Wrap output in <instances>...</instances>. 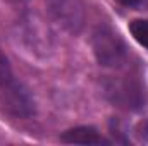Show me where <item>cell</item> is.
Masks as SVG:
<instances>
[{
  "instance_id": "obj_1",
  "label": "cell",
  "mask_w": 148,
  "mask_h": 146,
  "mask_svg": "<svg viewBox=\"0 0 148 146\" xmlns=\"http://www.w3.org/2000/svg\"><path fill=\"white\" fill-rule=\"evenodd\" d=\"M91 48L97 62L103 67H121L127 57L124 40L109 24H100L93 31Z\"/></svg>"
},
{
  "instance_id": "obj_2",
  "label": "cell",
  "mask_w": 148,
  "mask_h": 146,
  "mask_svg": "<svg viewBox=\"0 0 148 146\" xmlns=\"http://www.w3.org/2000/svg\"><path fill=\"white\" fill-rule=\"evenodd\" d=\"M0 108L16 119H29L35 115V100L29 89L12 77L0 86Z\"/></svg>"
},
{
  "instance_id": "obj_3",
  "label": "cell",
  "mask_w": 148,
  "mask_h": 146,
  "mask_svg": "<svg viewBox=\"0 0 148 146\" xmlns=\"http://www.w3.org/2000/svg\"><path fill=\"white\" fill-rule=\"evenodd\" d=\"M105 95L112 103L127 110L141 108L147 102L143 84L134 77H115L105 84Z\"/></svg>"
},
{
  "instance_id": "obj_4",
  "label": "cell",
  "mask_w": 148,
  "mask_h": 146,
  "mask_svg": "<svg viewBox=\"0 0 148 146\" xmlns=\"http://www.w3.org/2000/svg\"><path fill=\"white\" fill-rule=\"evenodd\" d=\"M45 3L47 12L55 24L71 35L81 33L86 21L83 0H45Z\"/></svg>"
},
{
  "instance_id": "obj_5",
  "label": "cell",
  "mask_w": 148,
  "mask_h": 146,
  "mask_svg": "<svg viewBox=\"0 0 148 146\" xmlns=\"http://www.w3.org/2000/svg\"><path fill=\"white\" fill-rule=\"evenodd\" d=\"M62 143L67 145H109V141L91 126H79L67 129L60 136Z\"/></svg>"
},
{
  "instance_id": "obj_6",
  "label": "cell",
  "mask_w": 148,
  "mask_h": 146,
  "mask_svg": "<svg viewBox=\"0 0 148 146\" xmlns=\"http://www.w3.org/2000/svg\"><path fill=\"white\" fill-rule=\"evenodd\" d=\"M129 33L133 38L148 50V21L147 19H134L129 24Z\"/></svg>"
},
{
  "instance_id": "obj_7",
  "label": "cell",
  "mask_w": 148,
  "mask_h": 146,
  "mask_svg": "<svg viewBox=\"0 0 148 146\" xmlns=\"http://www.w3.org/2000/svg\"><path fill=\"white\" fill-rule=\"evenodd\" d=\"M12 69H10V64H9V59L5 57V53L2 52L0 48V86L5 84L9 79H12Z\"/></svg>"
},
{
  "instance_id": "obj_8",
  "label": "cell",
  "mask_w": 148,
  "mask_h": 146,
  "mask_svg": "<svg viewBox=\"0 0 148 146\" xmlns=\"http://www.w3.org/2000/svg\"><path fill=\"white\" fill-rule=\"evenodd\" d=\"M121 2H122L126 7H136V9H138V7H143L148 0H121Z\"/></svg>"
},
{
  "instance_id": "obj_9",
  "label": "cell",
  "mask_w": 148,
  "mask_h": 146,
  "mask_svg": "<svg viewBox=\"0 0 148 146\" xmlns=\"http://www.w3.org/2000/svg\"><path fill=\"white\" fill-rule=\"evenodd\" d=\"M10 2H21V0H10Z\"/></svg>"
}]
</instances>
